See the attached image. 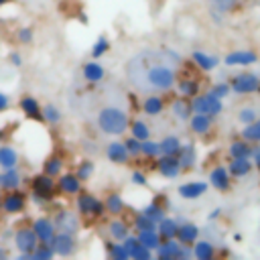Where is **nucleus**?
<instances>
[{
	"instance_id": "nucleus-59",
	"label": "nucleus",
	"mask_w": 260,
	"mask_h": 260,
	"mask_svg": "<svg viewBox=\"0 0 260 260\" xmlns=\"http://www.w3.org/2000/svg\"><path fill=\"white\" fill-rule=\"evenodd\" d=\"M250 158H252L254 167L260 169V146H254V148H252V156H250Z\"/></svg>"
},
{
	"instance_id": "nucleus-32",
	"label": "nucleus",
	"mask_w": 260,
	"mask_h": 260,
	"mask_svg": "<svg viewBox=\"0 0 260 260\" xmlns=\"http://www.w3.org/2000/svg\"><path fill=\"white\" fill-rule=\"evenodd\" d=\"M156 230L160 234L162 240H171V238H177V232H179V219L175 217H162L158 223H156Z\"/></svg>"
},
{
	"instance_id": "nucleus-51",
	"label": "nucleus",
	"mask_w": 260,
	"mask_h": 260,
	"mask_svg": "<svg viewBox=\"0 0 260 260\" xmlns=\"http://www.w3.org/2000/svg\"><path fill=\"white\" fill-rule=\"evenodd\" d=\"M124 144H126L130 156H140V154H142V140H138L136 136H132V134L126 136V138H124Z\"/></svg>"
},
{
	"instance_id": "nucleus-63",
	"label": "nucleus",
	"mask_w": 260,
	"mask_h": 260,
	"mask_svg": "<svg viewBox=\"0 0 260 260\" xmlns=\"http://www.w3.org/2000/svg\"><path fill=\"white\" fill-rule=\"evenodd\" d=\"M2 140H4V132L0 130V144H2Z\"/></svg>"
},
{
	"instance_id": "nucleus-58",
	"label": "nucleus",
	"mask_w": 260,
	"mask_h": 260,
	"mask_svg": "<svg viewBox=\"0 0 260 260\" xmlns=\"http://www.w3.org/2000/svg\"><path fill=\"white\" fill-rule=\"evenodd\" d=\"M8 108H10V95L4 93V91H0V114L6 112Z\"/></svg>"
},
{
	"instance_id": "nucleus-18",
	"label": "nucleus",
	"mask_w": 260,
	"mask_h": 260,
	"mask_svg": "<svg viewBox=\"0 0 260 260\" xmlns=\"http://www.w3.org/2000/svg\"><path fill=\"white\" fill-rule=\"evenodd\" d=\"M175 87H177L179 95L189 98V100L195 98L197 93H201V81L197 77H193V75H181V77H177Z\"/></svg>"
},
{
	"instance_id": "nucleus-57",
	"label": "nucleus",
	"mask_w": 260,
	"mask_h": 260,
	"mask_svg": "<svg viewBox=\"0 0 260 260\" xmlns=\"http://www.w3.org/2000/svg\"><path fill=\"white\" fill-rule=\"evenodd\" d=\"M8 63H10L12 67H20V65H22V55H20L18 51H10V53H8Z\"/></svg>"
},
{
	"instance_id": "nucleus-4",
	"label": "nucleus",
	"mask_w": 260,
	"mask_h": 260,
	"mask_svg": "<svg viewBox=\"0 0 260 260\" xmlns=\"http://www.w3.org/2000/svg\"><path fill=\"white\" fill-rule=\"evenodd\" d=\"M75 209H77V213L81 215V219H89V221L100 219V217L106 215L104 199H100V197H95L93 193L83 191V189L75 195Z\"/></svg>"
},
{
	"instance_id": "nucleus-36",
	"label": "nucleus",
	"mask_w": 260,
	"mask_h": 260,
	"mask_svg": "<svg viewBox=\"0 0 260 260\" xmlns=\"http://www.w3.org/2000/svg\"><path fill=\"white\" fill-rule=\"evenodd\" d=\"M63 167H65V160H63V156H59V154H49V156L43 160V173H47V175H51V177H55V179L63 173Z\"/></svg>"
},
{
	"instance_id": "nucleus-21",
	"label": "nucleus",
	"mask_w": 260,
	"mask_h": 260,
	"mask_svg": "<svg viewBox=\"0 0 260 260\" xmlns=\"http://www.w3.org/2000/svg\"><path fill=\"white\" fill-rule=\"evenodd\" d=\"M252 169H254V162L248 156H236V158L228 160V171H230L232 179H244L252 173Z\"/></svg>"
},
{
	"instance_id": "nucleus-26",
	"label": "nucleus",
	"mask_w": 260,
	"mask_h": 260,
	"mask_svg": "<svg viewBox=\"0 0 260 260\" xmlns=\"http://www.w3.org/2000/svg\"><path fill=\"white\" fill-rule=\"evenodd\" d=\"M191 61H193V65L199 69V71H213L217 65H219V59L215 57V55H209V53H205V51H193L191 53Z\"/></svg>"
},
{
	"instance_id": "nucleus-37",
	"label": "nucleus",
	"mask_w": 260,
	"mask_h": 260,
	"mask_svg": "<svg viewBox=\"0 0 260 260\" xmlns=\"http://www.w3.org/2000/svg\"><path fill=\"white\" fill-rule=\"evenodd\" d=\"M104 246H106V254H108V258H112V260H128L130 258V254H128V250L124 248V244L122 242H118V240H106L104 242Z\"/></svg>"
},
{
	"instance_id": "nucleus-27",
	"label": "nucleus",
	"mask_w": 260,
	"mask_h": 260,
	"mask_svg": "<svg viewBox=\"0 0 260 260\" xmlns=\"http://www.w3.org/2000/svg\"><path fill=\"white\" fill-rule=\"evenodd\" d=\"M165 110V100L160 93H146L144 100H142V112L150 118H156L160 116Z\"/></svg>"
},
{
	"instance_id": "nucleus-35",
	"label": "nucleus",
	"mask_w": 260,
	"mask_h": 260,
	"mask_svg": "<svg viewBox=\"0 0 260 260\" xmlns=\"http://www.w3.org/2000/svg\"><path fill=\"white\" fill-rule=\"evenodd\" d=\"M252 148H254V144H250L248 140H244V138H238V140H232L230 142V146H228V154H230V158H236V156H252Z\"/></svg>"
},
{
	"instance_id": "nucleus-14",
	"label": "nucleus",
	"mask_w": 260,
	"mask_h": 260,
	"mask_svg": "<svg viewBox=\"0 0 260 260\" xmlns=\"http://www.w3.org/2000/svg\"><path fill=\"white\" fill-rule=\"evenodd\" d=\"M258 61V55L252 49H236L223 57V63L228 67H248Z\"/></svg>"
},
{
	"instance_id": "nucleus-30",
	"label": "nucleus",
	"mask_w": 260,
	"mask_h": 260,
	"mask_svg": "<svg viewBox=\"0 0 260 260\" xmlns=\"http://www.w3.org/2000/svg\"><path fill=\"white\" fill-rule=\"evenodd\" d=\"M177 156H179L181 169L183 171H191L195 167V162H197V148H195V144L193 142H185Z\"/></svg>"
},
{
	"instance_id": "nucleus-50",
	"label": "nucleus",
	"mask_w": 260,
	"mask_h": 260,
	"mask_svg": "<svg viewBox=\"0 0 260 260\" xmlns=\"http://www.w3.org/2000/svg\"><path fill=\"white\" fill-rule=\"evenodd\" d=\"M55 256L51 244H45V242H39V246L35 248L32 252V260H51Z\"/></svg>"
},
{
	"instance_id": "nucleus-49",
	"label": "nucleus",
	"mask_w": 260,
	"mask_h": 260,
	"mask_svg": "<svg viewBox=\"0 0 260 260\" xmlns=\"http://www.w3.org/2000/svg\"><path fill=\"white\" fill-rule=\"evenodd\" d=\"M238 120H240L242 126H244V124H250V122L258 120V110L252 108V106H244V108L238 110Z\"/></svg>"
},
{
	"instance_id": "nucleus-61",
	"label": "nucleus",
	"mask_w": 260,
	"mask_h": 260,
	"mask_svg": "<svg viewBox=\"0 0 260 260\" xmlns=\"http://www.w3.org/2000/svg\"><path fill=\"white\" fill-rule=\"evenodd\" d=\"M6 256H8V252L4 248H0V258H6Z\"/></svg>"
},
{
	"instance_id": "nucleus-38",
	"label": "nucleus",
	"mask_w": 260,
	"mask_h": 260,
	"mask_svg": "<svg viewBox=\"0 0 260 260\" xmlns=\"http://www.w3.org/2000/svg\"><path fill=\"white\" fill-rule=\"evenodd\" d=\"M240 138L248 140L250 144H260V118L250 124H244V128L240 130Z\"/></svg>"
},
{
	"instance_id": "nucleus-1",
	"label": "nucleus",
	"mask_w": 260,
	"mask_h": 260,
	"mask_svg": "<svg viewBox=\"0 0 260 260\" xmlns=\"http://www.w3.org/2000/svg\"><path fill=\"white\" fill-rule=\"evenodd\" d=\"M181 65L173 63L162 49H142L126 61L128 81L142 93H165L177 83V69Z\"/></svg>"
},
{
	"instance_id": "nucleus-25",
	"label": "nucleus",
	"mask_w": 260,
	"mask_h": 260,
	"mask_svg": "<svg viewBox=\"0 0 260 260\" xmlns=\"http://www.w3.org/2000/svg\"><path fill=\"white\" fill-rule=\"evenodd\" d=\"M201 236V230L199 225L191 223V221H181L179 223V232H177V240L185 246H193Z\"/></svg>"
},
{
	"instance_id": "nucleus-17",
	"label": "nucleus",
	"mask_w": 260,
	"mask_h": 260,
	"mask_svg": "<svg viewBox=\"0 0 260 260\" xmlns=\"http://www.w3.org/2000/svg\"><path fill=\"white\" fill-rule=\"evenodd\" d=\"M106 158L114 165H126L132 156H130L124 140H112L106 144Z\"/></svg>"
},
{
	"instance_id": "nucleus-40",
	"label": "nucleus",
	"mask_w": 260,
	"mask_h": 260,
	"mask_svg": "<svg viewBox=\"0 0 260 260\" xmlns=\"http://www.w3.org/2000/svg\"><path fill=\"white\" fill-rule=\"evenodd\" d=\"M181 146H183V142H181V138L179 136H175V134H169V136H165L162 140H160V152L162 154H179V150H181Z\"/></svg>"
},
{
	"instance_id": "nucleus-20",
	"label": "nucleus",
	"mask_w": 260,
	"mask_h": 260,
	"mask_svg": "<svg viewBox=\"0 0 260 260\" xmlns=\"http://www.w3.org/2000/svg\"><path fill=\"white\" fill-rule=\"evenodd\" d=\"M81 75H83V79H85L87 83L95 85V83L104 81V77H106V67L100 63V59H91V61L83 63V67H81Z\"/></svg>"
},
{
	"instance_id": "nucleus-34",
	"label": "nucleus",
	"mask_w": 260,
	"mask_h": 260,
	"mask_svg": "<svg viewBox=\"0 0 260 260\" xmlns=\"http://www.w3.org/2000/svg\"><path fill=\"white\" fill-rule=\"evenodd\" d=\"M18 167V152L10 144H0V169H14Z\"/></svg>"
},
{
	"instance_id": "nucleus-29",
	"label": "nucleus",
	"mask_w": 260,
	"mask_h": 260,
	"mask_svg": "<svg viewBox=\"0 0 260 260\" xmlns=\"http://www.w3.org/2000/svg\"><path fill=\"white\" fill-rule=\"evenodd\" d=\"M130 223L126 221V219H122L120 215H116V217H112L110 219V223H108V234H110V238L112 240H118V242H122L128 234H130Z\"/></svg>"
},
{
	"instance_id": "nucleus-44",
	"label": "nucleus",
	"mask_w": 260,
	"mask_h": 260,
	"mask_svg": "<svg viewBox=\"0 0 260 260\" xmlns=\"http://www.w3.org/2000/svg\"><path fill=\"white\" fill-rule=\"evenodd\" d=\"M140 211H142L146 217H150L154 223H158V221H160V219L167 215V211H165V205H160L158 201H150V203H148V205H144Z\"/></svg>"
},
{
	"instance_id": "nucleus-28",
	"label": "nucleus",
	"mask_w": 260,
	"mask_h": 260,
	"mask_svg": "<svg viewBox=\"0 0 260 260\" xmlns=\"http://www.w3.org/2000/svg\"><path fill=\"white\" fill-rule=\"evenodd\" d=\"M211 126H213V118L207 114H191V118H189V128L193 134L205 136L211 132Z\"/></svg>"
},
{
	"instance_id": "nucleus-48",
	"label": "nucleus",
	"mask_w": 260,
	"mask_h": 260,
	"mask_svg": "<svg viewBox=\"0 0 260 260\" xmlns=\"http://www.w3.org/2000/svg\"><path fill=\"white\" fill-rule=\"evenodd\" d=\"M209 4L215 10H219L221 14H228V12H234L240 6V0H209Z\"/></svg>"
},
{
	"instance_id": "nucleus-24",
	"label": "nucleus",
	"mask_w": 260,
	"mask_h": 260,
	"mask_svg": "<svg viewBox=\"0 0 260 260\" xmlns=\"http://www.w3.org/2000/svg\"><path fill=\"white\" fill-rule=\"evenodd\" d=\"M171 114L175 120L179 122H189L193 110H191V100L189 98H183V95H177L173 102H171Z\"/></svg>"
},
{
	"instance_id": "nucleus-10",
	"label": "nucleus",
	"mask_w": 260,
	"mask_h": 260,
	"mask_svg": "<svg viewBox=\"0 0 260 260\" xmlns=\"http://www.w3.org/2000/svg\"><path fill=\"white\" fill-rule=\"evenodd\" d=\"M51 248L55 252V256H73L75 250H77V240H75V234H67V232H57L51 240Z\"/></svg>"
},
{
	"instance_id": "nucleus-62",
	"label": "nucleus",
	"mask_w": 260,
	"mask_h": 260,
	"mask_svg": "<svg viewBox=\"0 0 260 260\" xmlns=\"http://www.w3.org/2000/svg\"><path fill=\"white\" fill-rule=\"evenodd\" d=\"M10 2H12V0H0V8L6 6V4H10Z\"/></svg>"
},
{
	"instance_id": "nucleus-16",
	"label": "nucleus",
	"mask_w": 260,
	"mask_h": 260,
	"mask_svg": "<svg viewBox=\"0 0 260 260\" xmlns=\"http://www.w3.org/2000/svg\"><path fill=\"white\" fill-rule=\"evenodd\" d=\"M207 179H209V185H211L215 191L225 193V191L232 189V175H230L228 167H223V165L213 167V169L209 171V177H207Z\"/></svg>"
},
{
	"instance_id": "nucleus-23",
	"label": "nucleus",
	"mask_w": 260,
	"mask_h": 260,
	"mask_svg": "<svg viewBox=\"0 0 260 260\" xmlns=\"http://www.w3.org/2000/svg\"><path fill=\"white\" fill-rule=\"evenodd\" d=\"M20 185H22V173L18 171V167H14V169H2L0 171V191L20 189Z\"/></svg>"
},
{
	"instance_id": "nucleus-41",
	"label": "nucleus",
	"mask_w": 260,
	"mask_h": 260,
	"mask_svg": "<svg viewBox=\"0 0 260 260\" xmlns=\"http://www.w3.org/2000/svg\"><path fill=\"white\" fill-rule=\"evenodd\" d=\"M61 120H63V114L55 104H45L43 106V122H47L49 126H57Z\"/></svg>"
},
{
	"instance_id": "nucleus-52",
	"label": "nucleus",
	"mask_w": 260,
	"mask_h": 260,
	"mask_svg": "<svg viewBox=\"0 0 260 260\" xmlns=\"http://www.w3.org/2000/svg\"><path fill=\"white\" fill-rule=\"evenodd\" d=\"M152 256H154V250L146 248L144 244H138V246L130 252V258H132V260H152Z\"/></svg>"
},
{
	"instance_id": "nucleus-3",
	"label": "nucleus",
	"mask_w": 260,
	"mask_h": 260,
	"mask_svg": "<svg viewBox=\"0 0 260 260\" xmlns=\"http://www.w3.org/2000/svg\"><path fill=\"white\" fill-rule=\"evenodd\" d=\"M57 179L47 173H37L30 177V199L35 203H51L57 197Z\"/></svg>"
},
{
	"instance_id": "nucleus-13",
	"label": "nucleus",
	"mask_w": 260,
	"mask_h": 260,
	"mask_svg": "<svg viewBox=\"0 0 260 260\" xmlns=\"http://www.w3.org/2000/svg\"><path fill=\"white\" fill-rule=\"evenodd\" d=\"M81 179L75 175V171L71 173H61L57 177V191L65 197H75L79 191H81Z\"/></svg>"
},
{
	"instance_id": "nucleus-60",
	"label": "nucleus",
	"mask_w": 260,
	"mask_h": 260,
	"mask_svg": "<svg viewBox=\"0 0 260 260\" xmlns=\"http://www.w3.org/2000/svg\"><path fill=\"white\" fill-rule=\"evenodd\" d=\"M219 215H221V209H213V211L209 213V221H211V219H217Z\"/></svg>"
},
{
	"instance_id": "nucleus-53",
	"label": "nucleus",
	"mask_w": 260,
	"mask_h": 260,
	"mask_svg": "<svg viewBox=\"0 0 260 260\" xmlns=\"http://www.w3.org/2000/svg\"><path fill=\"white\" fill-rule=\"evenodd\" d=\"M14 37H16V41H18L20 45H30L32 39H35V30H32L30 26H18Z\"/></svg>"
},
{
	"instance_id": "nucleus-42",
	"label": "nucleus",
	"mask_w": 260,
	"mask_h": 260,
	"mask_svg": "<svg viewBox=\"0 0 260 260\" xmlns=\"http://www.w3.org/2000/svg\"><path fill=\"white\" fill-rule=\"evenodd\" d=\"M128 130H130V134L136 136L138 140H146V138H150V126H148L144 120H140V118L132 120L130 126H128Z\"/></svg>"
},
{
	"instance_id": "nucleus-55",
	"label": "nucleus",
	"mask_w": 260,
	"mask_h": 260,
	"mask_svg": "<svg viewBox=\"0 0 260 260\" xmlns=\"http://www.w3.org/2000/svg\"><path fill=\"white\" fill-rule=\"evenodd\" d=\"M130 181H132L134 185H138V187H148V177H146V173L140 171V169H136V171L130 173Z\"/></svg>"
},
{
	"instance_id": "nucleus-7",
	"label": "nucleus",
	"mask_w": 260,
	"mask_h": 260,
	"mask_svg": "<svg viewBox=\"0 0 260 260\" xmlns=\"http://www.w3.org/2000/svg\"><path fill=\"white\" fill-rule=\"evenodd\" d=\"M230 87L238 95L260 93V75H256L252 71H240L230 79Z\"/></svg>"
},
{
	"instance_id": "nucleus-47",
	"label": "nucleus",
	"mask_w": 260,
	"mask_h": 260,
	"mask_svg": "<svg viewBox=\"0 0 260 260\" xmlns=\"http://www.w3.org/2000/svg\"><path fill=\"white\" fill-rule=\"evenodd\" d=\"M132 228H134L136 232H144V230H156V223H154L150 217H146L142 211H138V213L134 215V219H132Z\"/></svg>"
},
{
	"instance_id": "nucleus-19",
	"label": "nucleus",
	"mask_w": 260,
	"mask_h": 260,
	"mask_svg": "<svg viewBox=\"0 0 260 260\" xmlns=\"http://www.w3.org/2000/svg\"><path fill=\"white\" fill-rule=\"evenodd\" d=\"M181 242L177 238L171 240H162L160 246L154 250V256L160 260H181Z\"/></svg>"
},
{
	"instance_id": "nucleus-45",
	"label": "nucleus",
	"mask_w": 260,
	"mask_h": 260,
	"mask_svg": "<svg viewBox=\"0 0 260 260\" xmlns=\"http://www.w3.org/2000/svg\"><path fill=\"white\" fill-rule=\"evenodd\" d=\"M108 51H110V41H108L106 35H100V37L95 39V43L91 45L89 55H91V59H100V57H104Z\"/></svg>"
},
{
	"instance_id": "nucleus-12",
	"label": "nucleus",
	"mask_w": 260,
	"mask_h": 260,
	"mask_svg": "<svg viewBox=\"0 0 260 260\" xmlns=\"http://www.w3.org/2000/svg\"><path fill=\"white\" fill-rule=\"evenodd\" d=\"M30 228L35 230L39 242H45V244H51L53 236L57 234V228H55V221L53 217H47V215H39L30 221Z\"/></svg>"
},
{
	"instance_id": "nucleus-31",
	"label": "nucleus",
	"mask_w": 260,
	"mask_h": 260,
	"mask_svg": "<svg viewBox=\"0 0 260 260\" xmlns=\"http://www.w3.org/2000/svg\"><path fill=\"white\" fill-rule=\"evenodd\" d=\"M104 205H106V213H110L112 217L122 215L124 209H126V201H124V197H122L120 193H116V191H112V193L106 195Z\"/></svg>"
},
{
	"instance_id": "nucleus-54",
	"label": "nucleus",
	"mask_w": 260,
	"mask_h": 260,
	"mask_svg": "<svg viewBox=\"0 0 260 260\" xmlns=\"http://www.w3.org/2000/svg\"><path fill=\"white\" fill-rule=\"evenodd\" d=\"M209 91L223 100V98H228V95L232 93V87H230V83H228V81H217V83H213V85H211V89H209Z\"/></svg>"
},
{
	"instance_id": "nucleus-15",
	"label": "nucleus",
	"mask_w": 260,
	"mask_h": 260,
	"mask_svg": "<svg viewBox=\"0 0 260 260\" xmlns=\"http://www.w3.org/2000/svg\"><path fill=\"white\" fill-rule=\"evenodd\" d=\"M18 108L24 114V118L35 120V122H43V106L39 104V100L30 93H24L18 98Z\"/></svg>"
},
{
	"instance_id": "nucleus-9",
	"label": "nucleus",
	"mask_w": 260,
	"mask_h": 260,
	"mask_svg": "<svg viewBox=\"0 0 260 260\" xmlns=\"http://www.w3.org/2000/svg\"><path fill=\"white\" fill-rule=\"evenodd\" d=\"M14 248L20 252V254H32L35 248L39 246V238L35 234V230L30 225H20L16 232H14Z\"/></svg>"
},
{
	"instance_id": "nucleus-39",
	"label": "nucleus",
	"mask_w": 260,
	"mask_h": 260,
	"mask_svg": "<svg viewBox=\"0 0 260 260\" xmlns=\"http://www.w3.org/2000/svg\"><path fill=\"white\" fill-rule=\"evenodd\" d=\"M136 236H138V242H140V244H144V246H146V248H150V250H156V248L160 246V242H162V238H160L158 230H144V232H136Z\"/></svg>"
},
{
	"instance_id": "nucleus-22",
	"label": "nucleus",
	"mask_w": 260,
	"mask_h": 260,
	"mask_svg": "<svg viewBox=\"0 0 260 260\" xmlns=\"http://www.w3.org/2000/svg\"><path fill=\"white\" fill-rule=\"evenodd\" d=\"M205 191H207V183L205 181H187V183L179 185L177 195L181 199L193 201V199H199L201 195H205Z\"/></svg>"
},
{
	"instance_id": "nucleus-46",
	"label": "nucleus",
	"mask_w": 260,
	"mask_h": 260,
	"mask_svg": "<svg viewBox=\"0 0 260 260\" xmlns=\"http://www.w3.org/2000/svg\"><path fill=\"white\" fill-rule=\"evenodd\" d=\"M162 152H160V142L152 140V138H146L142 140V156L146 158H158Z\"/></svg>"
},
{
	"instance_id": "nucleus-8",
	"label": "nucleus",
	"mask_w": 260,
	"mask_h": 260,
	"mask_svg": "<svg viewBox=\"0 0 260 260\" xmlns=\"http://www.w3.org/2000/svg\"><path fill=\"white\" fill-rule=\"evenodd\" d=\"M55 228L57 232H67V234H77L81 230V215L77 213V209H59L53 215Z\"/></svg>"
},
{
	"instance_id": "nucleus-2",
	"label": "nucleus",
	"mask_w": 260,
	"mask_h": 260,
	"mask_svg": "<svg viewBox=\"0 0 260 260\" xmlns=\"http://www.w3.org/2000/svg\"><path fill=\"white\" fill-rule=\"evenodd\" d=\"M95 124L98 128L104 132V134H110V136H122L128 126H130V118H128V112L124 108H118V106H104L98 116H95Z\"/></svg>"
},
{
	"instance_id": "nucleus-43",
	"label": "nucleus",
	"mask_w": 260,
	"mask_h": 260,
	"mask_svg": "<svg viewBox=\"0 0 260 260\" xmlns=\"http://www.w3.org/2000/svg\"><path fill=\"white\" fill-rule=\"evenodd\" d=\"M93 171H95V162H93L91 158H81V160L77 162V167H75V175H77L83 183L93 177Z\"/></svg>"
},
{
	"instance_id": "nucleus-5",
	"label": "nucleus",
	"mask_w": 260,
	"mask_h": 260,
	"mask_svg": "<svg viewBox=\"0 0 260 260\" xmlns=\"http://www.w3.org/2000/svg\"><path fill=\"white\" fill-rule=\"evenodd\" d=\"M191 110L193 114H207L215 118L223 112V104H221V98H217L211 91H205V93H197L195 98H191Z\"/></svg>"
},
{
	"instance_id": "nucleus-33",
	"label": "nucleus",
	"mask_w": 260,
	"mask_h": 260,
	"mask_svg": "<svg viewBox=\"0 0 260 260\" xmlns=\"http://www.w3.org/2000/svg\"><path fill=\"white\" fill-rule=\"evenodd\" d=\"M193 258L197 260H211L215 258V246L209 240H197L193 244Z\"/></svg>"
},
{
	"instance_id": "nucleus-6",
	"label": "nucleus",
	"mask_w": 260,
	"mask_h": 260,
	"mask_svg": "<svg viewBox=\"0 0 260 260\" xmlns=\"http://www.w3.org/2000/svg\"><path fill=\"white\" fill-rule=\"evenodd\" d=\"M28 205V193H24L22 189H12V191H4L2 199H0V211L6 215H20L26 211Z\"/></svg>"
},
{
	"instance_id": "nucleus-11",
	"label": "nucleus",
	"mask_w": 260,
	"mask_h": 260,
	"mask_svg": "<svg viewBox=\"0 0 260 260\" xmlns=\"http://www.w3.org/2000/svg\"><path fill=\"white\" fill-rule=\"evenodd\" d=\"M154 167H156L158 175H162L165 179H177L183 173L181 162H179V156H175V154H160L156 158Z\"/></svg>"
},
{
	"instance_id": "nucleus-56",
	"label": "nucleus",
	"mask_w": 260,
	"mask_h": 260,
	"mask_svg": "<svg viewBox=\"0 0 260 260\" xmlns=\"http://www.w3.org/2000/svg\"><path fill=\"white\" fill-rule=\"evenodd\" d=\"M122 244H124V248H126V250H128V254H130V252H132V250H134V248H136L140 242H138V236H132V234H128V236L122 240Z\"/></svg>"
}]
</instances>
